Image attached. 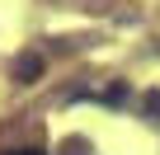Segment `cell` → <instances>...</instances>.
<instances>
[{
    "instance_id": "obj_4",
    "label": "cell",
    "mask_w": 160,
    "mask_h": 155,
    "mask_svg": "<svg viewBox=\"0 0 160 155\" xmlns=\"http://www.w3.org/2000/svg\"><path fill=\"white\" fill-rule=\"evenodd\" d=\"M5 155H42L38 146H28V150H5Z\"/></svg>"
},
{
    "instance_id": "obj_3",
    "label": "cell",
    "mask_w": 160,
    "mask_h": 155,
    "mask_svg": "<svg viewBox=\"0 0 160 155\" xmlns=\"http://www.w3.org/2000/svg\"><path fill=\"white\" fill-rule=\"evenodd\" d=\"M127 99V85H108V94H104V104H122Z\"/></svg>"
},
{
    "instance_id": "obj_2",
    "label": "cell",
    "mask_w": 160,
    "mask_h": 155,
    "mask_svg": "<svg viewBox=\"0 0 160 155\" xmlns=\"http://www.w3.org/2000/svg\"><path fill=\"white\" fill-rule=\"evenodd\" d=\"M141 113H146L151 122H160V90H151V94H141Z\"/></svg>"
},
{
    "instance_id": "obj_1",
    "label": "cell",
    "mask_w": 160,
    "mask_h": 155,
    "mask_svg": "<svg viewBox=\"0 0 160 155\" xmlns=\"http://www.w3.org/2000/svg\"><path fill=\"white\" fill-rule=\"evenodd\" d=\"M38 70H42V56H38V52H28V56H19V61H14V80H19V85H28V80H38Z\"/></svg>"
}]
</instances>
